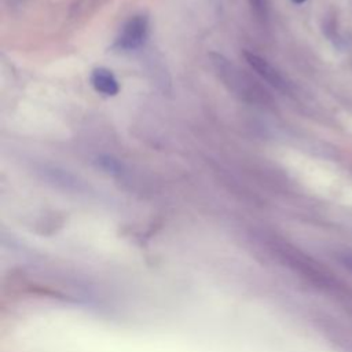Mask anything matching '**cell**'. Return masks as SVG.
<instances>
[{
	"label": "cell",
	"mask_w": 352,
	"mask_h": 352,
	"mask_svg": "<svg viewBox=\"0 0 352 352\" xmlns=\"http://www.w3.org/2000/svg\"><path fill=\"white\" fill-rule=\"evenodd\" d=\"M213 62L216 65V70L219 72L224 82L230 87V89L241 95L243 99L258 102V99L263 96V92L260 91L256 81H253L249 76H246L242 70L235 67L223 56L217 55Z\"/></svg>",
	"instance_id": "obj_1"
},
{
	"label": "cell",
	"mask_w": 352,
	"mask_h": 352,
	"mask_svg": "<svg viewBox=\"0 0 352 352\" xmlns=\"http://www.w3.org/2000/svg\"><path fill=\"white\" fill-rule=\"evenodd\" d=\"M148 32V21L144 15H136L131 18L122 28L116 45L121 50L129 51L140 47Z\"/></svg>",
	"instance_id": "obj_2"
},
{
	"label": "cell",
	"mask_w": 352,
	"mask_h": 352,
	"mask_svg": "<svg viewBox=\"0 0 352 352\" xmlns=\"http://www.w3.org/2000/svg\"><path fill=\"white\" fill-rule=\"evenodd\" d=\"M245 58L248 60V63L270 84H272L276 88H283L285 87V81L280 77V74L263 58H260L256 54L252 52H245Z\"/></svg>",
	"instance_id": "obj_3"
},
{
	"label": "cell",
	"mask_w": 352,
	"mask_h": 352,
	"mask_svg": "<svg viewBox=\"0 0 352 352\" xmlns=\"http://www.w3.org/2000/svg\"><path fill=\"white\" fill-rule=\"evenodd\" d=\"M91 84L98 92L106 96H114L118 94V89H120L117 78L106 67H96L92 70Z\"/></svg>",
	"instance_id": "obj_4"
},
{
	"label": "cell",
	"mask_w": 352,
	"mask_h": 352,
	"mask_svg": "<svg viewBox=\"0 0 352 352\" xmlns=\"http://www.w3.org/2000/svg\"><path fill=\"white\" fill-rule=\"evenodd\" d=\"M293 3H296V4H301V3H304V1H307V0H292Z\"/></svg>",
	"instance_id": "obj_5"
},
{
	"label": "cell",
	"mask_w": 352,
	"mask_h": 352,
	"mask_svg": "<svg viewBox=\"0 0 352 352\" xmlns=\"http://www.w3.org/2000/svg\"><path fill=\"white\" fill-rule=\"evenodd\" d=\"M348 264L352 267V260H349V261H348Z\"/></svg>",
	"instance_id": "obj_6"
},
{
	"label": "cell",
	"mask_w": 352,
	"mask_h": 352,
	"mask_svg": "<svg viewBox=\"0 0 352 352\" xmlns=\"http://www.w3.org/2000/svg\"><path fill=\"white\" fill-rule=\"evenodd\" d=\"M253 1H254V3H258V0H253Z\"/></svg>",
	"instance_id": "obj_7"
}]
</instances>
